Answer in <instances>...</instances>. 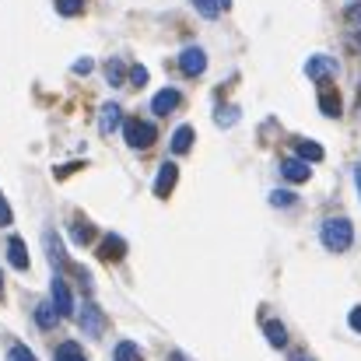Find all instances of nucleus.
I'll list each match as a JSON object with an SVG mask.
<instances>
[{
    "label": "nucleus",
    "instance_id": "1",
    "mask_svg": "<svg viewBox=\"0 0 361 361\" xmlns=\"http://www.w3.org/2000/svg\"><path fill=\"white\" fill-rule=\"evenodd\" d=\"M319 239L330 252H348L355 245V228H351L348 218H326L323 228H319Z\"/></svg>",
    "mask_w": 361,
    "mask_h": 361
},
{
    "label": "nucleus",
    "instance_id": "2",
    "mask_svg": "<svg viewBox=\"0 0 361 361\" xmlns=\"http://www.w3.org/2000/svg\"><path fill=\"white\" fill-rule=\"evenodd\" d=\"M123 137H126V144L133 151H144V147H151L158 140V130H154V123L147 120H126L123 123Z\"/></svg>",
    "mask_w": 361,
    "mask_h": 361
},
{
    "label": "nucleus",
    "instance_id": "3",
    "mask_svg": "<svg viewBox=\"0 0 361 361\" xmlns=\"http://www.w3.org/2000/svg\"><path fill=\"white\" fill-rule=\"evenodd\" d=\"M78 326H81L85 337H102V334H106V316H102V309H99L95 302H88V305L78 312Z\"/></svg>",
    "mask_w": 361,
    "mask_h": 361
},
{
    "label": "nucleus",
    "instance_id": "4",
    "mask_svg": "<svg viewBox=\"0 0 361 361\" xmlns=\"http://www.w3.org/2000/svg\"><path fill=\"white\" fill-rule=\"evenodd\" d=\"M179 71H183L186 78H200V74L207 71V53H204L200 46L183 49V53H179Z\"/></svg>",
    "mask_w": 361,
    "mask_h": 361
},
{
    "label": "nucleus",
    "instance_id": "5",
    "mask_svg": "<svg viewBox=\"0 0 361 361\" xmlns=\"http://www.w3.org/2000/svg\"><path fill=\"white\" fill-rule=\"evenodd\" d=\"M49 295H53V305H56L60 319H63V316H74V298H71V288H67V281H63L60 274L53 277V284H49Z\"/></svg>",
    "mask_w": 361,
    "mask_h": 361
},
{
    "label": "nucleus",
    "instance_id": "6",
    "mask_svg": "<svg viewBox=\"0 0 361 361\" xmlns=\"http://www.w3.org/2000/svg\"><path fill=\"white\" fill-rule=\"evenodd\" d=\"M176 179H179V165L176 161H165L161 169H158V179H154V197H169L172 190H176Z\"/></svg>",
    "mask_w": 361,
    "mask_h": 361
},
{
    "label": "nucleus",
    "instance_id": "7",
    "mask_svg": "<svg viewBox=\"0 0 361 361\" xmlns=\"http://www.w3.org/2000/svg\"><path fill=\"white\" fill-rule=\"evenodd\" d=\"M179 102H183V95H179L176 88H161V92L151 99V113H154V116H169L172 109H179Z\"/></svg>",
    "mask_w": 361,
    "mask_h": 361
},
{
    "label": "nucleus",
    "instance_id": "8",
    "mask_svg": "<svg viewBox=\"0 0 361 361\" xmlns=\"http://www.w3.org/2000/svg\"><path fill=\"white\" fill-rule=\"evenodd\" d=\"M120 126H123V109L116 106V102H106L102 113H99V133L109 137V133H116Z\"/></svg>",
    "mask_w": 361,
    "mask_h": 361
},
{
    "label": "nucleus",
    "instance_id": "9",
    "mask_svg": "<svg viewBox=\"0 0 361 361\" xmlns=\"http://www.w3.org/2000/svg\"><path fill=\"white\" fill-rule=\"evenodd\" d=\"M281 176H284L288 183H305V179L312 176V169H309V161H302V158H284V161H281Z\"/></svg>",
    "mask_w": 361,
    "mask_h": 361
},
{
    "label": "nucleus",
    "instance_id": "10",
    "mask_svg": "<svg viewBox=\"0 0 361 361\" xmlns=\"http://www.w3.org/2000/svg\"><path fill=\"white\" fill-rule=\"evenodd\" d=\"M334 71H337V63H334L330 56H309V63H305V74H309L312 81H326Z\"/></svg>",
    "mask_w": 361,
    "mask_h": 361
},
{
    "label": "nucleus",
    "instance_id": "11",
    "mask_svg": "<svg viewBox=\"0 0 361 361\" xmlns=\"http://www.w3.org/2000/svg\"><path fill=\"white\" fill-rule=\"evenodd\" d=\"M7 259H11L14 270H28V249H25V242L18 239V235L7 239Z\"/></svg>",
    "mask_w": 361,
    "mask_h": 361
},
{
    "label": "nucleus",
    "instance_id": "12",
    "mask_svg": "<svg viewBox=\"0 0 361 361\" xmlns=\"http://www.w3.org/2000/svg\"><path fill=\"white\" fill-rule=\"evenodd\" d=\"M42 242H46V252H49V263L60 270L63 263H67V252H63V242H60V235L56 232H46L42 235Z\"/></svg>",
    "mask_w": 361,
    "mask_h": 361
},
{
    "label": "nucleus",
    "instance_id": "13",
    "mask_svg": "<svg viewBox=\"0 0 361 361\" xmlns=\"http://www.w3.org/2000/svg\"><path fill=\"white\" fill-rule=\"evenodd\" d=\"M56 319H60V312H56L53 302H39V305H35V323H39L42 330H53Z\"/></svg>",
    "mask_w": 361,
    "mask_h": 361
},
{
    "label": "nucleus",
    "instance_id": "14",
    "mask_svg": "<svg viewBox=\"0 0 361 361\" xmlns=\"http://www.w3.org/2000/svg\"><path fill=\"white\" fill-rule=\"evenodd\" d=\"M123 256H126V242H123L120 235H106V239H102V259H113V263H116Z\"/></svg>",
    "mask_w": 361,
    "mask_h": 361
},
{
    "label": "nucleus",
    "instance_id": "15",
    "mask_svg": "<svg viewBox=\"0 0 361 361\" xmlns=\"http://www.w3.org/2000/svg\"><path fill=\"white\" fill-rule=\"evenodd\" d=\"M193 147V126H176V133H172V151L176 154H186Z\"/></svg>",
    "mask_w": 361,
    "mask_h": 361
},
{
    "label": "nucleus",
    "instance_id": "16",
    "mask_svg": "<svg viewBox=\"0 0 361 361\" xmlns=\"http://www.w3.org/2000/svg\"><path fill=\"white\" fill-rule=\"evenodd\" d=\"M319 109H323L326 116H341V95H337L334 88H323V92H319Z\"/></svg>",
    "mask_w": 361,
    "mask_h": 361
},
{
    "label": "nucleus",
    "instance_id": "17",
    "mask_svg": "<svg viewBox=\"0 0 361 361\" xmlns=\"http://www.w3.org/2000/svg\"><path fill=\"white\" fill-rule=\"evenodd\" d=\"M263 330H267V344H270V348H284V344H288V330H284V323L270 319Z\"/></svg>",
    "mask_w": 361,
    "mask_h": 361
},
{
    "label": "nucleus",
    "instance_id": "18",
    "mask_svg": "<svg viewBox=\"0 0 361 361\" xmlns=\"http://www.w3.org/2000/svg\"><path fill=\"white\" fill-rule=\"evenodd\" d=\"M56 361H88V358H85L81 344H74V341H63V344L56 348Z\"/></svg>",
    "mask_w": 361,
    "mask_h": 361
},
{
    "label": "nucleus",
    "instance_id": "19",
    "mask_svg": "<svg viewBox=\"0 0 361 361\" xmlns=\"http://www.w3.org/2000/svg\"><path fill=\"white\" fill-rule=\"evenodd\" d=\"M123 78H126V67H123V60H109V63H106V81H109L113 88H120Z\"/></svg>",
    "mask_w": 361,
    "mask_h": 361
},
{
    "label": "nucleus",
    "instance_id": "20",
    "mask_svg": "<svg viewBox=\"0 0 361 361\" xmlns=\"http://www.w3.org/2000/svg\"><path fill=\"white\" fill-rule=\"evenodd\" d=\"M298 158H302V161H323V147L312 144V140H302V144H298Z\"/></svg>",
    "mask_w": 361,
    "mask_h": 361
},
{
    "label": "nucleus",
    "instance_id": "21",
    "mask_svg": "<svg viewBox=\"0 0 361 361\" xmlns=\"http://www.w3.org/2000/svg\"><path fill=\"white\" fill-rule=\"evenodd\" d=\"M56 4V11L63 14V18H78L81 11H85V0H53Z\"/></svg>",
    "mask_w": 361,
    "mask_h": 361
},
{
    "label": "nucleus",
    "instance_id": "22",
    "mask_svg": "<svg viewBox=\"0 0 361 361\" xmlns=\"http://www.w3.org/2000/svg\"><path fill=\"white\" fill-rule=\"evenodd\" d=\"M133 358H140L137 344H130V341H120V344H116V355H113V361H133Z\"/></svg>",
    "mask_w": 361,
    "mask_h": 361
},
{
    "label": "nucleus",
    "instance_id": "23",
    "mask_svg": "<svg viewBox=\"0 0 361 361\" xmlns=\"http://www.w3.org/2000/svg\"><path fill=\"white\" fill-rule=\"evenodd\" d=\"M71 235H74V242H81V245H85V242L95 239V228H92L88 221H78V225L71 228Z\"/></svg>",
    "mask_w": 361,
    "mask_h": 361
},
{
    "label": "nucleus",
    "instance_id": "24",
    "mask_svg": "<svg viewBox=\"0 0 361 361\" xmlns=\"http://www.w3.org/2000/svg\"><path fill=\"white\" fill-rule=\"evenodd\" d=\"M214 123H218V126H235V123H239V109H235V106H228V109H218Z\"/></svg>",
    "mask_w": 361,
    "mask_h": 361
},
{
    "label": "nucleus",
    "instance_id": "25",
    "mask_svg": "<svg viewBox=\"0 0 361 361\" xmlns=\"http://www.w3.org/2000/svg\"><path fill=\"white\" fill-rule=\"evenodd\" d=\"M270 204H274V207H291V204H295V193H291V190H274V193H270Z\"/></svg>",
    "mask_w": 361,
    "mask_h": 361
},
{
    "label": "nucleus",
    "instance_id": "26",
    "mask_svg": "<svg viewBox=\"0 0 361 361\" xmlns=\"http://www.w3.org/2000/svg\"><path fill=\"white\" fill-rule=\"evenodd\" d=\"M7 361H35V355L25 348V344H11V351H7Z\"/></svg>",
    "mask_w": 361,
    "mask_h": 361
},
{
    "label": "nucleus",
    "instance_id": "27",
    "mask_svg": "<svg viewBox=\"0 0 361 361\" xmlns=\"http://www.w3.org/2000/svg\"><path fill=\"white\" fill-rule=\"evenodd\" d=\"M193 7H197L204 18H218V14H221V11L214 7V0H193Z\"/></svg>",
    "mask_w": 361,
    "mask_h": 361
},
{
    "label": "nucleus",
    "instance_id": "28",
    "mask_svg": "<svg viewBox=\"0 0 361 361\" xmlns=\"http://www.w3.org/2000/svg\"><path fill=\"white\" fill-rule=\"evenodd\" d=\"M130 81L144 88V85H147V67H140V63H137V67H130Z\"/></svg>",
    "mask_w": 361,
    "mask_h": 361
},
{
    "label": "nucleus",
    "instance_id": "29",
    "mask_svg": "<svg viewBox=\"0 0 361 361\" xmlns=\"http://www.w3.org/2000/svg\"><path fill=\"white\" fill-rule=\"evenodd\" d=\"M348 323H351V330H355V334H361V305H355V309H351Z\"/></svg>",
    "mask_w": 361,
    "mask_h": 361
},
{
    "label": "nucleus",
    "instance_id": "30",
    "mask_svg": "<svg viewBox=\"0 0 361 361\" xmlns=\"http://www.w3.org/2000/svg\"><path fill=\"white\" fill-rule=\"evenodd\" d=\"M14 221V214H11V207H7V200L0 197V225H11Z\"/></svg>",
    "mask_w": 361,
    "mask_h": 361
},
{
    "label": "nucleus",
    "instance_id": "31",
    "mask_svg": "<svg viewBox=\"0 0 361 361\" xmlns=\"http://www.w3.org/2000/svg\"><path fill=\"white\" fill-rule=\"evenodd\" d=\"M92 67H95V63L85 56V60H78V63H74V74H92Z\"/></svg>",
    "mask_w": 361,
    "mask_h": 361
},
{
    "label": "nucleus",
    "instance_id": "32",
    "mask_svg": "<svg viewBox=\"0 0 361 361\" xmlns=\"http://www.w3.org/2000/svg\"><path fill=\"white\" fill-rule=\"evenodd\" d=\"M169 361H190V358H186L183 351H172V355H169Z\"/></svg>",
    "mask_w": 361,
    "mask_h": 361
},
{
    "label": "nucleus",
    "instance_id": "33",
    "mask_svg": "<svg viewBox=\"0 0 361 361\" xmlns=\"http://www.w3.org/2000/svg\"><path fill=\"white\" fill-rule=\"evenodd\" d=\"M228 4H232V0H214V7H218V11H225Z\"/></svg>",
    "mask_w": 361,
    "mask_h": 361
},
{
    "label": "nucleus",
    "instance_id": "34",
    "mask_svg": "<svg viewBox=\"0 0 361 361\" xmlns=\"http://www.w3.org/2000/svg\"><path fill=\"white\" fill-rule=\"evenodd\" d=\"M355 183H358V193H361V169H355Z\"/></svg>",
    "mask_w": 361,
    "mask_h": 361
},
{
    "label": "nucleus",
    "instance_id": "35",
    "mask_svg": "<svg viewBox=\"0 0 361 361\" xmlns=\"http://www.w3.org/2000/svg\"><path fill=\"white\" fill-rule=\"evenodd\" d=\"M295 361H312L309 355H295Z\"/></svg>",
    "mask_w": 361,
    "mask_h": 361
},
{
    "label": "nucleus",
    "instance_id": "36",
    "mask_svg": "<svg viewBox=\"0 0 361 361\" xmlns=\"http://www.w3.org/2000/svg\"><path fill=\"white\" fill-rule=\"evenodd\" d=\"M0 295H4V274H0Z\"/></svg>",
    "mask_w": 361,
    "mask_h": 361
}]
</instances>
